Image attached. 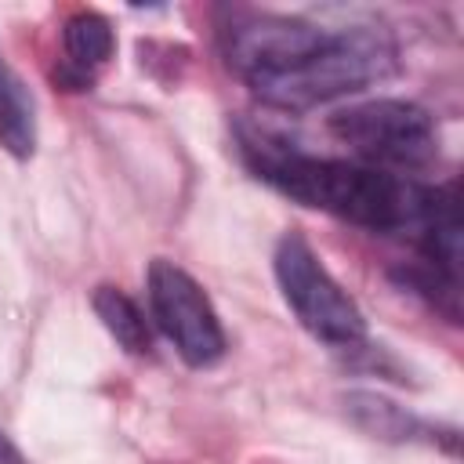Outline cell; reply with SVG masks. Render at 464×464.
I'll use <instances>...</instances> for the list:
<instances>
[{
  "label": "cell",
  "instance_id": "obj_5",
  "mask_svg": "<svg viewBox=\"0 0 464 464\" xmlns=\"http://www.w3.org/2000/svg\"><path fill=\"white\" fill-rule=\"evenodd\" d=\"M225 14L228 18L218 29L221 58L246 87L254 80L290 69L326 36L323 25L290 14H272V11H225Z\"/></svg>",
  "mask_w": 464,
  "mask_h": 464
},
{
  "label": "cell",
  "instance_id": "obj_1",
  "mask_svg": "<svg viewBox=\"0 0 464 464\" xmlns=\"http://www.w3.org/2000/svg\"><path fill=\"white\" fill-rule=\"evenodd\" d=\"M239 152L246 167L276 192L304 207L326 210L334 218H344L359 228L413 236L424 214L428 185H417L402 174H388L366 163L312 156L257 127H239Z\"/></svg>",
  "mask_w": 464,
  "mask_h": 464
},
{
  "label": "cell",
  "instance_id": "obj_10",
  "mask_svg": "<svg viewBox=\"0 0 464 464\" xmlns=\"http://www.w3.org/2000/svg\"><path fill=\"white\" fill-rule=\"evenodd\" d=\"M91 308L94 315L102 319V326L116 337V344L130 355H145L152 348V330H149V319L145 312L138 308V301L130 294H123L120 286L112 283H102L94 286L91 294Z\"/></svg>",
  "mask_w": 464,
  "mask_h": 464
},
{
  "label": "cell",
  "instance_id": "obj_3",
  "mask_svg": "<svg viewBox=\"0 0 464 464\" xmlns=\"http://www.w3.org/2000/svg\"><path fill=\"white\" fill-rule=\"evenodd\" d=\"M330 134L348 145L366 167L406 174L424 170L439 160V130L435 120L402 98H370L348 105L326 120Z\"/></svg>",
  "mask_w": 464,
  "mask_h": 464
},
{
  "label": "cell",
  "instance_id": "obj_9",
  "mask_svg": "<svg viewBox=\"0 0 464 464\" xmlns=\"http://www.w3.org/2000/svg\"><path fill=\"white\" fill-rule=\"evenodd\" d=\"M392 279L413 297H420L446 323L453 326L460 323V272H450L428 257H417V261H402L399 268H392Z\"/></svg>",
  "mask_w": 464,
  "mask_h": 464
},
{
  "label": "cell",
  "instance_id": "obj_12",
  "mask_svg": "<svg viewBox=\"0 0 464 464\" xmlns=\"http://www.w3.org/2000/svg\"><path fill=\"white\" fill-rule=\"evenodd\" d=\"M0 464H25V457H22V450L11 442V435L0 428Z\"/></svg>",
  "mask_w": 464,
  "mask_h": 464
},
{
  "label": "cell",
  "instance_id": "obj_2",
  "mask_svg": "<svg viewBox=\"0 0 464 464\" xmlns=\"http://www.w3.org/2000/svg\"><path fill=\"white\" fill-rule=\"evenodd\" d=\"M399 69L395 40L384 29L373 25H352V29H326V36L290 69L254 80L250 91L257 102L301 112L323 102H334L341 94H355L370 83L388 80Z\"/></svg>",
  "mask_w": 464,
  "mask_h": 464
},
{
  "label": "cell",
  "instance_id": "obj_6",
  "mask_svg": "<svg viewBox=\"0 0 464 464\" xmlns=\"http://www.w3.org/2000/svg\"><path fill=\"white\" fill-rule=\"evenodd\" d=\"M149 308L188 366L203 370L225 355V330L210 297L185 268L167 257L149 265Z\"/></svg>",
  "mask_w": 464,
  "mask_h": 464
},
{
  "label": "cell",
  "instance_id": "obj_7",
  "mask_svg": "<svg viewBox=\"0 0 464 464\" xmlns=\"http://www.w3.org/2000/svg\"><path fill=\"white\" fill-rule=\"evenodd\" d=\"M62 65L54 69V80L65 91H91L98 69L116 51V33L105 14L98 11H76L62 25Z\"/></svg>",
  "mask_w": 464,
  "mask_h": 464
},
{
  "label": "cell",
  "instance_id": "obj_8",
  "mask_svg": "<svg viewBox=\"0 0 464 464\" xmlns=\"http://www.w3.org/2000/svg\"><path fill=\"white\" fill-rule=\"evenodd\" d=\"M0 149L29 160L36 149V105L22 76L0 58Z\"/></svg>",
  "mask_w": 464,
  "mask_h": 464
},
{
  "label": "cell",
  "instance_id": "obj_11",
  "mask_svg": "<svg viewBox=\"0 0 464 464\" xmlns=\"http://www.w3.org/2000/svg\"><path fill=\"white\" fill-rule=\"evenodd\" d=\"M344 413H348L362 431H370L373 439L410 442V439H417V435H431L428 424H420V420L410 417L402 406H395L392 399L373 395V392H348V395H344Z\"/></svg>",
  "mask_w": 464,
  "mask_h": 464
},
{
  "label": "cell",
  "instance_id": "obj_4",
  "mask_svg": "<svg viewBox=\"0 0 464 464\" xmlns=\"http://www.w3.org/2000/svg\"><path fill=\"white\" fill-rule=\"evenodd\" d=\"M276 279L290 312L315 341L344 352H355L366 341V319L359 304L326 272V265L297 228L283 232L276 243Z\"/></svg>",
  "mask_w": 464,
  "mask_h": 464
}]
</instances>
